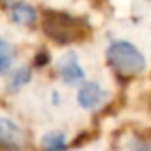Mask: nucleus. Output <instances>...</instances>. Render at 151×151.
Returning a JSON list of instances; mask_svg holds the SVG:
<instances>
[{
    "label": "nucleus",
    "mask_w": 151,
    "mask_h": 151,
    "mask_svg": "<svg viewBox=\"0 0 151 151\" xmlns=\"http://www.w3.org/2000/svg\"><path fill=\"white\" fill-rule=\"evenodd\" d=\"M13 60H14V48L7 41L0 39V75L9 71V68L13 66Z\"/></svg>",
    "instance_id": "obj_8"
},
{
    "label": "nucleus",
    "mask_w": 151,
    "mask_h": 151,
    "mask_svg": "<svg viewBox=\"0 0 151 151\" xmlns=\"http://www.w3.org/2000/svg\"><path fill=\"white\" fill-rule=\"evenodd\" d=\"M43 30L48 37H52L57 43H73L87 32L86 23H82L77 18H71L64 13H46L43 22Z\"/></svg>",
    "instance_id": "obj_2"
},
{
    "label": "nucleus",
    "mask_w": 151,
    "mask_h": 151,
    "mask_svg": "<svg viewBox=\"0 0 151 151\" xmlns=\"http://www.w3.org/2000/svg\"><path fill=\"white\" fill-rule=\"evenodd\" d=\"M132 151H149V147L142 142V140H135L133 142V147H132Z\"/></svg>",
    "instance_id": "obj_10"
},
{
    "label": "nucleus",
    "mask_w": 151,
    "mask_h": 151,
    "mask_svg": "<svg viewBox=\"0 0 151 151\" xmlns=\"http://www.w3.org/2000/svg\"><path fill=\"white\" fill-rule=\"evenodd\" d=\"M23 146H25L23 130L11 119L0 117V147L11 149V151H20Z\"/></svg>",
    "instance_id": "obj_3"
},
{
    "label": "nucleus",
    "mask_w": 151,
    "mask_h": 151,
    "mask_svg": "<svg viewBox=\"0 0 151 151\" xmlns=\"http://www.w3.org/2000/svg\"><path fill=\"white\" fill-rule=\"evenodd\" d=\"M59 75L69 86H77L84 80V69L80 68L75 53H66L59 60Z\"/></svg>",
    "instance_id": "obj_4"
},
{
    "label": "nucleus",
    "mask_w": 151,
    "mask_h": 151,
    "mask_svg": "<svg viewBox=\"0 0 151 151\" xmlns=\"http://www.w3.org/2000/svg\"><path fill=\"white\" fill-rule=\"evenodd\" d=\"M107 98V91L98 82H86L78 91V103L84 109H94Z\"/></svg>",
    "instance_id": "obj_5"
},
{
    "label": "nucleus",
    "mask_w": 151,
    "mask_h": 151,
    "mask_svg": "<svg viewBox=\"0 0 151 151\" xmlns=\"http://www.w3.org/2000/svg\"><path fill=\"white\" fill-rule=\"evenodd\" d=\"M36 11L32 6L23 4V2H16L11 6V18L20 23V25H32L36 22Z\"/></svg>",
    "instance_id": "obj_6"
},
{
    "label": "nucleus",
    "mask_w": 151,
    "mask_h": 151,
    "mask_svg": "<svg viewBox=\"0 0 151 151\" xmlns=\"http://www.w3.org/2000/svg\"><path fill=\"white\" fill-rule=\"evenodd\" d=\"M41 147L45 151H66V135L62 132L45 133L41 139Z\"/></svg>",
    "instance_id": "obj_7"
},
{
    "label": "nucleus",
    "mask_w": 151,
    "mask_h": 151,
    "mask_svg": "<svg viewBox=\"0 0 151 151\" xmlns=\"http://www.w3.org/2000/svg\"><path fill=\"white\" fill-rule=\"evenodd\" d=\"M107 62L123 77H135L146 68L144 55L128 41H114L107 50Z\"/></svg>",
    "instance_id": "obj_1"
},
{
    "label": "nucleus",
    "mask_w": 151,
    "mask_h": 151,
    "mask_svg": "<svg viewBox=\"0 0 151 151\" xmlns=\"http://www.w3.org/2000/svg\"><path fill=\"white\" fill-rule=\"evenodd\" d=\"M29 80H30V69H29V68H20V69L13 75L9 86H11L13 89H18V87H22L23 84H27Z\"/></svg>",
    "instance_id": "obj_9"
}]
</instances>
